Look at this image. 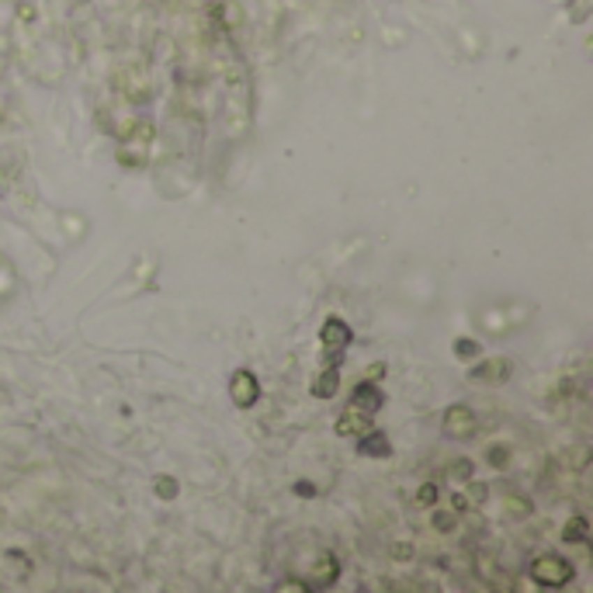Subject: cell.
Instances as JSON below:
<instances>
[{"instance_id":"6da1fadb","label":"cell","mask_w":593,"mask_h":593,"mask_svg":"<svg viewBox=\"0 0 593 593\" xmlns=\"http://www.w3.org/2000/svg\"><path fill=\"white\" fill-rule=\"evenodd\" d=\"M347 340H351V330H347L340 319H326V326H323V351H326L330 361H337V358L344 354Z\"/></svg>"},{"instance_id":"7a4b0ae2","label":"cell","mask_w":593,"mask_h":593,"mask_svg":"<svg viewBox=\"0 0 593 593\" xmlns=\"http://www.w3.org/2000/svg\"><path fill=\"white\" fill-rule=\"evenodd\" d=\"M233 386L240 389V395H236L240 402H250V399H254V375H250V372H240Z\"/></svg>"}]
</instances>
